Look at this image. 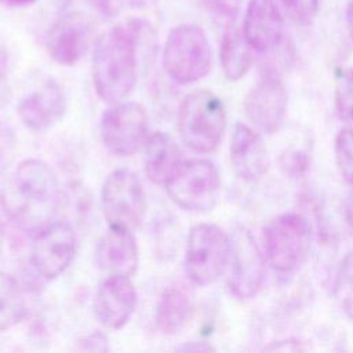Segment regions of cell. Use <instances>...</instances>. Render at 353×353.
Masks as SVG:
<instances>
[{"label": "cell", "mask_w": 353, "mask_h": 353, "mask_svg": "<svg viewBox=\"0 0 353 353\" xmlns=\"http://www.w3.org/2000/svg\"><path fill=\"white\" fill-rule=\"evenodd\" d=\"M138 65V51L128 26L103 32L92 54V80L98 97L110 103L127 98L135 88Z\"/></svg>", "instance_id": "cell-1"}, {"label": "cell", "mask_w": 353, "mask_h": 353, "mask_svg": "<svg viewBox=\"0 0 353 353\" xmlns=\"http://www.w3.org/2000/svg\"><path fill=\"white\" fill-rule=\"evenodd\" d=\"M225 128L226 110L218 95L199 90L185 97L178 112V131L190 150L214 152L223 138Z\"/></svg>", "instance_id": "cell-2"}, {"label": "cell", "mask_w": 353, "mask_h": 353, "mask_svg": "<svg viewBox=\"0 0 353 353\" xmlns=\"http://www.w3.org/2000/svg\"><path fill=\"white\" fill-rule=\"evenodd\" d=\"M310 243V223L298 212L280 214L262 228V252L280 274H292L303 265Z\"/></svg>", "instance_id": "cell-3"}, {"label": "cell", "mask_w": 353, "mask_h": 353, "mask_svg": "<svg viewBox=\"0 0 353 353\" xmlns=\"http://www.w3.org/2000/svg\"><path fill=\"white\" fill-rule=\"evenodd\" d=\"M212 51L204 30L193 23L175 26L163 47V66L181 84L194 83L208 74Z\"/></svg>", "instance_id": "cell-4"}, {"label": "cell", "mask_w": 353, "mask_h": 353, "mask_svg": "<svg viewBox=\"0 0 353 353\" xmlns=\"http://www.w3.org/2000/svg\"><path fill=\"white\" fill-rule=\"evenodd\" d=\"M171 200L189 212H208L219 199L221 176L212 161L207 159L182 160L165 183Z\"/></svg>", "instance_id": "cell-5"}, {"label": "cell", "mask_w": 353, "mask_h": 353, "mask_svg": "<svg viewBox=\"0 0 353 353\" xmlns=\"http://www.w3.org/2000/svg\"><path fill=\"white\" fill-rule=\"evenodd\" d=\"M229 258V236L215 223L190 228L183 269L188 279L200 287L214 283L225 270Z\"/></svg>", "instance_id": "cell-6"}, {"label": "cell", "mask_w": 353, "mask_h": 353, "mask_svg": "<svg viewBox=\"0 0 353 353\" xmlns=\"http://www.w3.org/2000/svg\"><path fill=\"white\" fill-rule=\"evenodd\" d=\"M101 205L109 228L135 232L146 212L145 192L137 174L127 168L110 172L101 189Z\"/></svg>", "instance_id": "cell-7"}, {"label": "cell", "mask_w": 353, "mask_h": 353, "mask_svg": "<svg viewBox=\"0 0 353 353\" xmlns=\"http://www.w3.org/2000/svg\"><path fill=\"white\" fill-rule=\"evenodd\" d=\"M265 255L254 236L244 226H236L229 236V288L240 299L254 298L265 280Z\"/></svg>", "instance_id": "cell-8"}, {"label": "cell", "mask_w": 353, "mask_h": 353, "mask_svg": "<svg viewBox=\"0 0 353 353\" xmlns=\"http://www.w3.org/2000/svg\"><path fill=\"white\" fill-rule=\"evenodd\" d=\"M148 113L138 102H117L101 120L103 145L114 154L131 156L148 139Z\"/></svg>", "instance_id": "cell-9"}, {"label": "cell", "mask_w": 353, "mask_h": 353, "mask_svg": "<svg viewBox=\"0 0 353 353\" xmlns=\"http://www.w3.org/2000/svg\"><path fill=\"white\" fill-rule=\"evenodd\" d=\"M77 248L73 226L66 221H55L43 226L30 247L34 270L46 280L61 276L72 263Z\"/></svg>", "instance_id": "cell-10"}, {"label": "cell", "mask_w": 353, "mask_h": 353, "mask_svg": "<svg viewBox=\"0 0 353 353\" xmlns=\"http://www.w3.org/2000/svg\"><path fill=\"white\" fill-rule=\"evenodd\" d=\"M11 188L12 200L8 205L15 215H21L22 210L30 205L50 204L59 193L57 174L47 163L37 159H28L17 165Z\"/></svg>", "instance_id": "cell-11"}, {"label": "cell", "mask_w": 353, "mask_h": 353, "mask_svg": "<svg viewBox=\"0 0 353 353\" xmlns=\"http://www.w3.org/2000/svg\"><path fill=\"white\" fill-rule=\"evenodd\" d=\"M287 102L288 95L280 77L266 73L247 94L244 112L259 132L273 134L284 121Z\"/></svg>", "instance_id": "cell-12"}, {"label": "cell", "mask_w": 353, "mask_h": 353, "mask_svg": "<svg viewBox=\"0 0 353 353\" xmlns=\"http://www.w3.org/2000/svg\"><path fill=\"white\" fill-rule=\"evenodd\" d=\"M92 36L88 17L80 11L62 15L50 29L46 47L50 57L59 65L72 66L85 52Z\"/></svg>", "instance_id": "cell-13"}, {"label": "cell", "mask_w": 353, "mask_h": 353, "mask_svg": "<svg viewBox=\"0 0 353 353\" xmlns=\"http://www.w3.org/2000/svg\"><path fill=\"white\" fill-rule=\"evenodd\" d=\"M241 29L254 51H274L284 36L283 14L276 0H248Z\"/></svg>", "instance_id": "cell-14"}, {"label": "cell", "mask_w": 353, "mask_h": 353, "mask_svg": "<svg viewBox=\"0 0 353 353\" xmlns=\"http://www.w3.org/2000/svg\"><path fill=\"white\" fill-rule=\"evenodd\" d=\"M137 306V290L128 276H108L97 290L94 312L110 330L123 328Z\"/></svg>", "instance_id": "cell-15"}, {"label": "cell", "mask_w": 353, "mask_h": 353, "mask_svg": "<svg viewBox=\"0 0 353 353\" xmlns=\"http://www.w3.org/2000/svg\"><path fill=\"white\" fill-rule=\"evenodd\" d=\"M66 110V99L54 80L44 81L18 103V116L25 127L43 131L58 123Z\"/></svg>", "instance_id": "cell-16"}, {"label": "cell", "mask_w": 353, "mask_h": 353, "mask_svg": "<svg viewBox=\"0 0 353 353\" xmlns=\"http://www.w3.org/2000/svg\"><path fill=\"white\" fill-rule=\"evenodd\" d=\"M230 161L243 179L256 181L266 174L270 157L259 131L244 123L234 124L230 137Z\"/></svg>", "instance_id": "cell-17"}, {"label": "cell", "mask_w": 353, "mask_h": 353, "mask_svg": "<svg viewBox=\"0 0 353 353\" xmlns=\"http://www.w3.org/2000/svg\"><path fill=\"white\" fill-rule=\"evenodd\" d=\"M95 261L109 276H132L139 262L134 232L109 228L97 244Z\"/></svg>", "instance_id": "cell-18"}, {"label": "cell", "mask_w": 353, "mask_h": 353, "mask_svg": "<svg viewBox=\"0 0 353 353\" xmlns=\"http://www.w3.org/2000/svg\"><path fill=\"white\" fill-rule=\"evenodd\" d=\"M178 143L165 132H156L145 142V174L154 185H165L181 164Z\"/></svg>", "instance_id": "cell-19"}, {"label": "cell", "mask_w": 353, "mask_h": 353, "mask_svg": "<svg viewBox=\"0 0 353 353\" xmlns=\"http://www.w3.org/2000/svg\"><path fill=\"white\" fill-rule=\"evenodd\" d=\"M219 61L223 74L232 80L244 77L254 63V48L247 41L241 26L234 21H229L219 47Z\"/></svg>", "instance_id": "cell-20"}, {"label": "cell", "mask_w": 353, "mask_h": 353, "mask_svg": "<svg viewBox=\"0 0 353 353\" xmlns=\"http://www.w3.org/2000/svg\"><path fill=\"white\" fill-rule=\"evenodd\" d=\"M192 312L193 301L188 288L181 284L168 285L157 301L154 313L156 328L167 335L176 334L185 327Z\"/></svg>", "instance_id": "cell-21"}, {"label": "cell", "mask_w": 353, "mask_h": 353, "mask_svg": "<svg viewBox=\"0 0 353 353\" xmlns=\"http://www.w3.org/2000/svg\"><path fill=\"white\" fill-rule=\"evenodd\" d=\"M26 314V302L18 281L0 270V332L17 325Z\"/></svg>", "instance_id": "cell-22"}, {"label": "cell", "mask_w": 353, "mask_h": 353, "mask_svg": "<svg viewBox=\"0 0 353 353\" xmlns=\"http://www.w3.org/2000/svg\"><path fill=\"white\" fill-rule=\"evenodd\" d=\"M334 298L343 313L353 320V252L341 262L334 280Z\"/></svg>", "instance_id": "cell-23"}, {"label": "cell", "mask_w": 353, "mask_h": 353, "mask_svg": "<svg viewBox=\"0 0 353 353\" xmlns=\"http://www.w3.org/2000/svg\"><path fill=\"white\" fill-rule=\"evenodd\" d=\"M128 29L134 37L135 47L138 51V58L145 63H152L157 55V36L152 25L145 19H131L128 22Z\"/></svg>", "instance_id": "cell-24"}, {"label": "cell", "mask_w": 353, "mask_h": 353, "mask_svg": "<svg viewBox=\"0 0 353 353\" xmlns=\"http://www.w3.org/2000/svg\"><path fill=\"white\" fill-rule=\"evenodd\" d=\"M334 152L342 178L353 186V127H345L338 132Z\"/></svg>", "instance_id": "cell-25"}, {"label": "cell", "mask_w": 353, "mask_h": 353, "mask_svg": "<svg viewBox=\"0 0 353 353\" xmlns=\"http://www.w3.org/2000/svg\"><path fill=\"white\" fill-rule=\"evenodd\" d=\"M335 109L342 120L353 123V68L343 69L336 79Z\"/></svg>", "instance_id": "cell-26"}, {"label": "cell", "mask_w": 353, "mask_h": 353, "mask_svg": "<svg viewBox=\"0 0 353 353\" xmlns=\"http://www.w3.org/2000/svg\"><path fill=\"white\" fill-rule=\"evenodd\" d=\"M287 18L298 26H309L320 10V0H279Z\"/></svg>", "instance_id": "cell-27"}, {"label": "cell", "mask_w": 353, "mask_h": 353, "mask_svg": "<svg viewBox=\"0 0 353 353\" xmlns=\"http://www.w3.org/2000/svg\"><path fill=\"white\" fill-rule=\"evenodd\" d=\"M211 8L228 21H234L240 12L243 0H208Z\"/></svg>", "instance_id": "cell-28"}, {"label": "cell", "mask_w": 353, "mask_h": 353, "mask_svg": "<svg viewBox=\"0 0 353 353\" xmlns=\"http://www.w3.org/2000/svg\"><path fill=\"white\" fill-rule=\"evenodd\" d=\"M123 0H90L92 7H95L101 14L106 17H112L117 12L119 3Z\"/></svg>", "instance_id": "cell-29"}, {"label": "cell", "mask_w": 353, "mask_h": 353, "mask_svg": "<svg viewBox=\"0 0 353 353\" xmlns=\"http://www.w3.org/2000/svg\"><path fill=\"white\" fill-rule=\"evenodd\" d=\"M87 347V350H108L106 347V338L101 334H94V335H90L84 339V346L83 349Z\"/></svg>", "instance_id": "cell-30"}, {"label": "cell", "mask_w": 353, "mask_h": 353, "mask_svg": "<svg viewBox=\"0 0 353 353\" xmlns=\"http://www.w3.org/2000/svg\"><path fill=\"white\" fill-rule=\"evenodd\" d=\"M345 17H346V26H347L349 36L353 40V0H347L346 10H345Z\"/></svg>", "instance_id": "cell-31"}, {"label": "cell", "mask_w": 353, "mask_h": 353, "mask_svg": "<svg viewBox=\"0 0 353 353\" xmlns=\"http://www.w3.org/2000/svg\"><path fill=\"white\" fill-rule=\"evenodd\" d=\"M182 350H200V352H205V350H214L212 346L203 343V342H197V345H185L181 346Z\"/></svg>", "instance_id": "cell-32"}, {"label": "cell", "mask_w": 353, "mask_h": 353, "mask_svg": "<svg viewBox=\"0 0 353 353\" xmlns=\"http://www.w3.org/2000/svg\"><path fill=\"white\" fill-rule=\"evenodd\" d=\"M34 1L36 0H0V3H3L4 6H10V7H23V6H29Z\"/></svg>", "instance_id": "cell-33"}, {"label": "cell", "mask_w": 353, "mask_h": 353, "mask_svg": "<svg viewBox=\"0 0 353 353\" xmlns=\"http://www.w3.org/2000/svg\"><path fill=\"white\" fill-rule=\"evenodd\" d=\"M146 1H148V0H123V3H127V4L132 6V7H141V6H143Z\"/></svg>", "instance_id": "cell-34"}, {"label": "cell", "mask_w": 353, "mask_h": 353, "mask_svg": "<svg viewBox=\"0 0 353 353\" xmlns=\"http://www.w3.org/2000/svg\"><path fill=\"white\" fill-rule=\"evenodd\" d=\"M3 243H4V229H3V225L0 221V252L3 250Z\"/></svg>", "instance_id": "cell-35"}]
</instances>
